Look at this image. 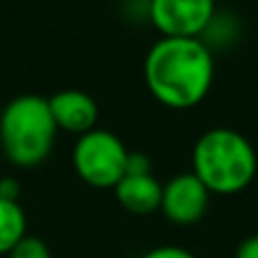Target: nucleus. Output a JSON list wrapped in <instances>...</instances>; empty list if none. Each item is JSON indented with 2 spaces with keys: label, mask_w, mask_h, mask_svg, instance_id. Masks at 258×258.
<instances>
[{
  "label": "nucleus",
  "mask_w": 258,
  "mask_h": 258,
  "mask_svg": "<svg viewBox=\"0 0 258 258\" xmlns=\"http://www.w3.org/2000/svg\"><path fill=\"white\" fill-rule=\"evenodd\" d=\"M7 256L9 258H52L48 245L36 236H25Z\"/></svg>",
  "instance_id": "obj_10"
},
{
  "label": "nucleus",
  "mask_w": 258,
  "mask_h": 258,
  "mask_svg": "<svg viewBox=\"0 0 258 258\" xmlns=\"http://www.w3.org/2000/svg\"><path fill=\"white\" fill-rule=\"evenodd\" d=\"M161 192L163 183L152 172L145 174H122L116 183V195L120 204L132 213H152L154 209H161Z\"/></svg>",
  "instance_id": "obj_8"
},
{
  "label": "nucleus",
  "mask_w": 258,
  "mask_h": 258,
  "mask_svg": "<svg viewBox=\"0 0 258 258\" xmlns=\"http://www.w3.org/2000/svg\"><path fill=\"white\" fill-rule=\"evenodd\" d=\"M236 258H258V233H251L236 247Z\"/></svg>",
  "instance_id": "obj_13"
},
{
  "label": "nucleus",
  "mask_w": 258,
  "mask_h": 258,
  "mask_svg": "<svg viewBox=\"0 0 258 258\" xmlns=\"http://www.w3.org/2000/svg\"><path fill=\"white\" fill-rule=\"evenodd\" d=\"M52 118L57 127L71 129V132H89L98 120V104L86 91L80 89H63L48 100Z\"/></svg>",
  "instance_id": "obj_7"
},
{
  "label": "nucleus",
  "mask_w": 258,
  "mask_h": 258,
  "mask_svg": "<svg viewBox=\"0 0 258 258\" xmlns=\"http://www.w3.org/2000/svg\"><path fill=\"white\" fill-rule=\"evenodd\" d=\"M25 238V213L18 202L0 200V254H9Z\"/></svg>",
  "instance_id": "obj_9"
},
{
  "label": "nucleus",
  "mask_w": 258,
  "mask_h": 258,
  "mask_svg": "<svg viewBox=\"0 0 258 258\" xmlns=\"http://www.w3.org/2000/svg\"><path fill=\"white\" fill-rule=\"evenodd\" d=\"M256 147L233 127H211L192 145V172L215 192H236L254 179Z\"/></svg>",
  "instance_id": "obj_2"
},
{
  "label": "nucleus",
  "mask_w": 258,
  "mask_h": 258,
  "mask_svg": "<svg viewBox=\"0 0 258 258\" xmlns=\"http://www.w3.org/2000/svg\"><path fill=\"white\" fill-rule=\"evenodd\" d=\"M57 122L50 104L41 95H18L0 116L3 150L16 165H34L48 156Z\"/></svg>",
  "instance_id": "obj_3"
},
{
  "label": "nucleus",
  "mask_w": 258,
  "mask_h": 258,
  "mask_svg": "<svg viewBox=\"0 0 258 258\" xmlns=\"http://www.w3.org/2000/svg\"><path fill=\"white\" fill-rule=\"evenodd\" d=\"M152 172V161L145 152L141 150H129L127 154V165H125V174H145Z\"/></svg>",
  "instance_id": "obj_11"
},
{
  "label": "nucleus",
  "mask_w": 258,
  "mask_h": 258,
  "mask_svg": "<svg viewBox=\"0 0 258 258\" xmlns=\"http://www.w3.org/2000/svg\"><path fill=\"white\" fill-rule=\"evenodd\" d=\"M143 258H195V254L179 245H161L150 249Z\"/></svg>",
  "instance_id": "obj_12"
},
{
  "label": "nucleus",
  "mask_w": 258,
  "mask_h": 258,
  "mask_svg": "<svg viewBox=\"0 0 258 258\" xmlns=\"http://www.w3.org/2000/svg\"><path fill=\"white\" fill-rule=\"evenodd\" d=\"M215 14V0H150V18L165 36H200Z\"/></svg>",
  "instance_id": "obj_5"
},
{
  "label": "nucleus",
  "mask_w": 258,
  "mask_h": 258,
  "mask_svg": "<svg viewBox=\"0 0 258 258\" xmlns=\"http://www.w3.org/2000/svg\"><path fill=\"white\" fill-rule=\"evenodd\" d=\"M127 154L129 150L118 134L93 127L75 143L73 161L84 181L93 186H116L125 174Z\"/></svg>",
  "instance_id": "obj_4"
},
{
  "label": "nucleus",
  "mask_w": 258,
  "mask_h": 258,
  "mask_svg": "<svg viewBox=\"0 0 258 258\" xmlns=\"http://www.w3.org/2000/svg\"><path fill=\"white\" fill-rule=\"evenodd\" d=\"M18 192H21V186H18L16 179H12V177H3V179H0V200L16 202L18 200Z\"/></svg>",
  "instance_id": "obj_14"
},
{
  "label": "nucleus",
  "mask_w": 258,
  "mask_h": 258,
  "mask_svg": "<svg viewBox=\"0 0 258 258\" xmlns=\"http://www.w3.org/2000/svg\"><path fill=\"white\" fill-rule=\"evenodd\" d=\"M211 190L195 172H177L163 183L161 211L177 224H192L209 209Z\"/></svg>",
  "instance_id": "obj_6"
},
{
  "label": "nucleus",
  "mask_w": 258,
  "mask_h": 258,
  "mask_svg": "<svg viewBox=\"0 0 258 258\" xmlns=\"http://www.w3.org/2000/svg\"><path fill=\"white\" fill-rule=\"evenodd\" d=\"M150 91L170 107H192L213 82L215 61L202 36H161L143 63Z\"/></svg>",
  "instance_id": "obj_1"
}]
</instances>
